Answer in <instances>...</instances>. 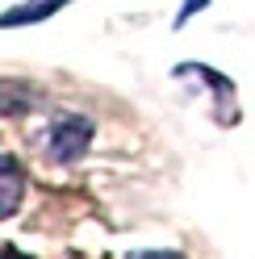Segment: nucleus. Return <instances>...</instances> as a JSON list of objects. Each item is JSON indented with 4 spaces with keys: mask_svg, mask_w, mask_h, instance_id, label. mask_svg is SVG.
Segmentation results:
<instances>
[{
    "mask_svg": "<svg viewBox=\"0 0 255 259\" xmlns=\"http://www.w3.org/2000/svg\"><path fill=\"white\" fill-rule=\"evenodd\" d=\"M0 259H34V255H25V251H17V247H5V251H0Z\"/></svg>",
    "mask_w": 255,
    "mask_h": 259,
    "instance_id": "obj_7",
    "label": "nucleus"
},
{
    "mask_svg": "<svg viewBox=\"0 0 255 259\" xmlns=\"http://www.w3.org/2000/svg\"><path fill=\"white\" fill-rule=\"evenodd\" d=\"M92 138H97V125H92L88 117H63V121H55V130H51L46 155H51V163L71 167V163H79V159L88 155Z\"/></svg>",
    "mask_w": 255,
    "mask_h": 259,
    "instance_id": "obj_1",
    "label": "nucleus"
},
{
    "mask_svg": "<svg viewBox=\"0 0 255 259\" xmlns=\"http://www.w3.org/2000/svg\"><path fill=\"white\" fill-rule=\"evenodd\" d=\"M21 201H25V167L0 151V222L17 213Z\"/></svg>",
    "mask_w": 255,
    "mask_h": 259,
    "instance_id": "obj_3",
    "label": "nucleus"
},
{
    "mask_svg": "<svg viewBox=\"0 0 255 259\" xmlns=\"http://www.w3.org/2000/svg\"><path fill=\"white\" fill-rule=\"evenodd\" d=\"M38 105H42V88L38 84L0 75V117H21V113H34Z\"/></svg>",
    "mask_w": 255,
    "mask_h": 259,
    "instance_id": "obj_2",
    "label": "nucleus"
},
{
    "mask_svg": "<svg viewBox=\"0 0 255 259\" xmlns=\"http://www.w3.org/2000/svg\"><path fill=\"white\" fill-rule=\"evenodd\" d=\"M63 5H71V0H25L17 9H5L0 13V29H17V25H38L46 17H55Z\"/></svg>",
    "mask_w": 255,
    "mask_h": 259,
    "instance_id": "obj_4",
    "label": "nucleus"
},
{
    "mask_svg": "<svg viewBox=\"0 0 255 259\" xmlns=\"http://www.w3.org/2000/svg\"><path fill=\"white\" fill-rule=\"evenodd\" d=\"M125 259H184L180 251H130Z\"/></svg>",
    "mask_w": 255,
    "mask_h": 259,
    "instance_id": "obj_6",
    "label": "nucleus"
},
{
    "mask_svg": "<svg viewBox=\"0 0 255 259\" xmlns=\"http://www.w3.org/2000/svg\"><path fill=\"white\" fill-rule=\"evenodd\" d=\"M201 9H209V0H184V9L176 13V25H184V21H193Z\"/></svg>",
    "mask_w": 255,
    "mask_h": 259,
    "instance_id": "obj_5",
    "label": "nucleus"
}]
</instances>
